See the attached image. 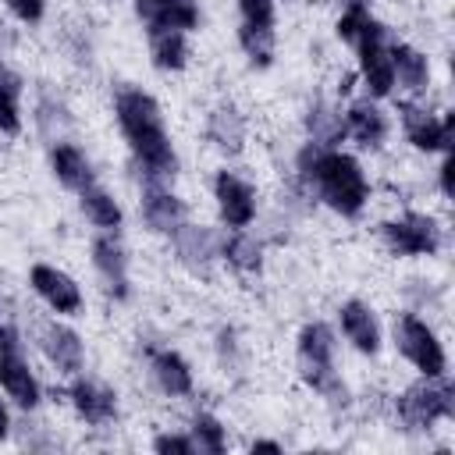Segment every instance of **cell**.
I'll return each mask as SVG.
<instances>
[{"mask_svg": "<svg viewBox=\"0 0 455 455\" xmlns=\"http://www.w3.org/2000/svg\"><path fill=\"white\" fill-rule=\"evenodd\" d=\"M92 263H96L100 277L107 281V291L124 299L128 295V256L114 235H100L92 242Z\"/></svg>", "mask_w": 455, "mask_h": 455, "instance_id": "cell-14", "label": "cell"}, {"mask_svg": "<svg viewBox=\"0 0 455 455\" xmlns=\"http://www.w3.org/2000/svg\"><path fill=\"white\" fill-rule=\"evenodd\" d=\"M224 259L235 267V270H242V274H252V270H259V245H256V238H249L242 228H235V235L224 242Z\"/></svg>", "mask_w": 455, "mask_h": 455, "instance_id": "cell-26", "label": "cell"}, {"mask_svg": "<svg viewBox=\"0 0 455 455\" xmlns=\"http://www.w3.org/2000/svg\"><path fill=\"white\" fill-rule=\"evenodd\" d=\"M380 235L398 256H434L441 245V228L427 213H402L398 220L380 224Z\"/></svg>", "mask_w": 455, "mask_h": 455, "instance_id": "cell-8", "label": "cell"}, {"mask_svg": "<svg viewBox=\"0 0 455 455\" xmlns=\"http://www.w3.org/2000/svg\"><path fill=\"white\" fill-rule=\"evenodd\" d=\"M238 43L245 50V57L256 64V68H267L274 60V28H263V25H245L238 28Z\"/></svg>", "mask_w": 455, "mask_h": 455, "instance_id": "cell-25", "label": "cell"}, {"mask_svg": "<svg viewBox=\"0 0 455 455\" xmlns=\"http://www.w3.org/2000/svg\"><path fill=\"white\" fill-rule=\"evenodd\" d=\"M78 196H82V210H85V217H89L96 228L114 231V228L121 224V206H117L100 185H89V188H82Z\"/></svg>", "mask_w": 455, "mask_h": 455, "instance_id": "cell-24", "label": "cell"}, {"mask_svg": "<svg viewBox=\"0 0 455 455\" xmlns=\"http://www.w3.org/2000/svg\"><path fill=\"white\" fill-rule=\"evenodd\" d=\"M387 50H391L395 82H398L402 89H409V92H423L427 82H430V64H427V57H423L416 46H409V43H391Z\"/></svg>", "mask_w": 455, "mask_h": 455, "instance_id": "cell-18", "label": "cell"}, {"mask_svg": "<svg viewBox=\"0 0 455 455\" xmlns=\"http://www.w3.org/2000/svg\"><path fill=\"white\" fill-rule=\"evenodd\" d=\"M192 441H196L199 451H210V455H220V451L228 448L224 427H220L213 416H206V412H199V416L192 419Z\"/></svg>", "mask_w": 455, "mask_h": 455, "instance_id": "cell-28", "label": "cell"}, {"mask_svg": "<svg viewBox=\"0 0 455 455\" xmlns=\"http://www.w3.org/2000/svg\"><path fill=\"white\" fill-rule=\"evenodd\" d=\"M352 46H355V53H359V75H363L370 96H387V92L395 89V71H391V50H387L391 43H387L384 25L373 18V21L359 32V39H355Z\"/></svg>", "mask_w": 455, "mask_h": 455, "instance_id": "cell-6", "label": "cell"}, {"mask_svg": "<svg viewBox=\"0 0 455 455\" xmlns=\"http://www.w3.org/2000/svg\"><path fill=\"white\" fill-rule=\"evenodd\" d=\"M153 448H156L160 455H192V451H196V441L185 437V434H160V437L153 441Z\"/></svg>", "mask_w": 455, "mask_h": 455, "instance_id": "cell-31", "label": "cell"}, {"mask_svg": "<svg viewBox=\"0 0 455 455\" xmlns=\"http://www.w3.org/2000/svg\"><path fill=\"white\" fill-rule=\"evenodd\" d=\"M338 320H341L345 338H348L359 352L373 355V352L380 348V327H377V316H373V309H370L366 302H359V299L345 302V306L338 309Z\"/></svg>", "mask_w": 455, "mask_h": 455, "instance_id": "cell-15", "label": "cell"}, {"mask_svg": "<svg viewBox=\"0 0 455 455\" xmlns=\"http://www.w3.org/2000/svg\"><path fill=\"white\" fill-rule=\"evenodd\" d=\"M252 451H281L277 441H252Z\"/></svg>", "mask_w": 455, "mask_h": 455, "instance_id": "cell-35", "label": "cell"}, {"mask_svg": "<svg viewBox=\"0 0 455 455\" xmlns=\"http://www.w3.org/2000/svg\"><path fill=\"white\" fill-rule=\"evenodd\" d=\"M395 341L398 352L423 373V377H441L444 373V348L437 341V334L412 313H402L395 320Z\"/></svg>", "mask_w": 455, "mask_h": 455, "instance_id": "cell-7", "label": "cell"}, {"mask_svg": "<svg viewBox=\"0 0 455 455\" xmlns=\"http://www.w3.org/2000/svg\"><path fill=\"white\" fill-rule=\"evenodd\" d=\"M139 18L146 28H196L199 25V7L196 0H135Z\"/></svg>", "mask_w": 455, "mask_h": 455, "instance_id": "cell-12", "label": "cell"}, {"mask_svg": "<svg viewBox=\"0 0 455 455\" xmlns=\"http://www.w3.org/2000/svg\"><path fill=\"white\" fill-rule=\"evenodd\" d=\"M366 0H345V7H363Z\"/></svg>", "mask_w": 455, "mask_h": 455, "instance_id": "cell-36", "label": "cell"}, {"mask_svg": "<svg viewBox=\"0 0 455 455\" xmlns=\"http://www.w3.org/2000/svg\"><path fill=\"white\" fill-rule=\"evenodd\" d=\"M142 217L153 231L160 235H178V228L185 224V203L167 192L164 185H146L142 192Z\"/></svg>", "mask_w": 455, "mask_h": 455, "instance_id": "cell-13", "label": "cell"}, {"mask_svg": "<svg viewBox=\"0 0 455 455\" xmlns=\"http://www.w3.org/2000/svg\"><path fill=\"white\" fill-rule=\"evenodd\" d=\"M398 416L412 430H423L434 419H451L455 416V387H451V380L441 373V377H427L423 384L409 387L398 398Z\"/></svg>", "mask_w": 455, "mask_h": 455, "instance_id": "cell-4", "label": "cell"}, {"mask_svg": "<svg viewBox=\"0 0 455 455\" xmlns=\"http://www.w3.org/2000/svg\"><path fill=\"white\" fill-rule=\"evenodd\" d=\"M299 171L306 181L316 185L320 199L331 210H338L341 217H355L366 206L370 185H366V174H363L355 156L331 149V146H320V142H309L299 153Z\"/></svg>", "mask_w": 455, "mask_h": 455, "instance_id": "cell-2", "label": "cell"}, {"mask_svg": "<svg viewBox=\"0 0 455 455\" xmlns=\"http://www.w3.org/2000/svg\"><path fill=\"white\" fill-rule=\"evenodd\" d=\"M370 21H373V14L366 11V4H363V7H345V14L338 18V36H341L345 43H355L359 32H363Z\"/></svg>", "mask_w": 455, "mask_h": 455, "instance_id": "cell-29", "label": "cell"}, {"mask_svg": "<svg viewBox=\"0 0 455 455\" xmlns=\"http://www.w3.org/2000/svg\"><path fill=\"white\" fill-rule=\"evenodd\" d=\"M345 132H348L359 146L377 149V146L384 142V135H387V121H384V114H380L370 100H355V103L348 107V114H345Z\"/></svg>", "mask_w": 455, "mask_h": 455, "instance_id": "cell-19", "label": "cell"}, {"mask_svg": "<svg viewBox=\"0 0 455 455\" xmlns=\"http://www.w3.org/2000/svg\"><path fill=\"white\" fill-rule=\"evenodd\" d=\"M50 167H53L57 181L68 185V188H75V192L96 185V181H92V164H89L85 153H82L78 146H71V142H60V146L50 149Z\"/></svg>", "mask_w": 455, "mask_h": 455, "instance_id": "cell-17", "label": "cell"}, {"mask_svg": "<svg viewBox=\"0 0 455 455\" xmlns=\"http://www.w3.org/2000/svg\"><path fill=\"white\" fill-rule=\"evenodd\" d=\"M28 281H32V291H36L53 313H78V309H82V288L75 284L71 274L50 267V263H36L32 274H28Z\"/></svg>", "mask_w": 455, "mask_h": 455, "instance_id": "cell-10", "label": "cell"}, {"mask_svg": "<svg viewBox=\"0 0 455 455\" xmlns=\"http://www.w3.org/2000/svg\"><path fill=\"white\" fill-rule=\"evenodd\" d=\"M441 192L451 196V153H444V164H441Z\"/></svg>", "mask_w": 455, "mask_h": 455, "instance_id": "cell-33", "label": "cell"}, {"mask_svg": "<svg viewBox=\"0 0 455 455\" xmlns=\"http://www.w3.org/2000/svg\"><path fill=\"white\" fill-rule=\"evenodd\" d=\"M114 110H117V124H121V132H124V139H128V146L142 167L146 185H164L167 178H174L178 156L171 149L156 100L142 89H121Z\"/></svg>", "mask_w": 455, "mask_h": 455, "instance_id": "cell-1", "label": "cell"}, {"mask_svg": "<svg viewBox=\"0 0 455 455\" xmlns=\"http://www.w3.org/2000/svg\"><path fill=\"white\" fill-rule=\"evenodd\" d=\"M238 11L245 25L274 28V0H238Z\"/></svg>", "mask_w": 455, "mask_h": 455, "instance_id": "cell-30", "label": "cell"}, {"mask_svg": "<svg viewBox=\"0 0 455 455\" xmlns=\"http://www.w3.org/2000/svg\"><path fill=\"white\" fill-rule=\"evenodd\" d=\"M213 199H217V210H220V220L228 228H245L252 224L256 217V192L249 181H242L238 174L231 171H220L213 178Z\"/></svg>", "mask_w": 455, "mask_h": 455, "instance_id": "cell-9", "label": "cell"}, {"mask_svg": "<svg viewBox=\"0 0 455 455\" xmlns=\"http://www.w3.org/2000/svg\"><path fill=\"white\" fill-rule=\"evenodd\" d=\"M402 124H405V135L416 149H441V153H451V135H455V117L444 114V117H434L419 107H402Z\"/></svg>", "mask_w": 455, "mask_h": 455, "instance_id": "cell-11", "label": "cell"}, {"mask_svg": "<svg viewBox=\"0 0 455 455\" xmlns=\"http://www.w3.org/2000/svg\"><path fill=\"white\" fill-rule=\"evenodd\" d=\"M153 377H156V384H160L167 395H188V391H192V370H188V363H185L178 352H171V348H164V352L153 355Z\"/></svg>", "mask_w": 455, "mask_h": 455, "instance_id": "cell-22", "label": "cell"}, {"mask_svg": "<svg viewBox=\"0 0 455 455\" xmlns=\"http://www.w3.org/2000/svg\"><path fill=\"white\" fill-rule=\"evenodd\" d=\"M299 370L302 380L327 395L331 402H338V395L345 398V384L334 373V331L327 323H306L299 334Z\"/></svg>", "mask_w": 455, "mask_h": 455, "instance_id": "cell-3", "label": "cell"}, {"mask_svg": "<svg viewBox=\"0 0 455 455\" xmlns=\"http://www.w3.org/2000/svg\"><path fill=\"white\" fill-rule=\"evenodd\" d=\"M7 430H11V416H7V405L0 398V437H7Z\"/></svg>", "mask_w": 455, "mask_h": 455, "instance_id": "cell-34", "label": "cell"}, {"mask_svg": "<svg viewBox=\"0 0 455 455\" xmlns=\"http://www.w3.org/2000/svg\"><path fill=\"white\" fill-rule=\"evenodd\" d=\"M206 135L217 149L224 153H238L242 149V139H245V121L238 117L235 107H220L210 114V124H206Z\"/></svg>", "mask_w": 455, "mask_h": 455, "instance_id": "cell-23", "label": "cell"}, {"mask_svg": "<svg viewBox=\"0 0 455 455\" xmlns=\"http://www.w3.org/2000/svg\"><path fill=\"white\" fill-rule=\"evenodd\" d=\"M0 387L21 409H32L39 402V380L32 377L28 363L21 359V341H18V331L11 327V320H0Z\"/></svg>", "mask_w": 455, "mask_h": 455, "instance_id": "cell-5", "label": "cell"}, {"mask_svg": "<svg viewBox=\"0 0 455 455\" xmlns=\"http://www.w3.org/2000/svg\"><path fill=\"white\" fill-rule=\"evenodd\" d=\"M21 21H39L43 11H46V0H4Z\"/></svg>", "mask_w": 455, "mask_h": 455, "instance_id": "cell-32", "label": "cell"}, {"mask_svg": "<svg viewBox=\"0 0 455 455\" xmlns=\"http://www.w3.org/2000/svg\"><path fill=\"white\" fill-rule=\"evenodd\" d=\"M71 405H75V412L85 419V423H107V419H114V412H117V398H114V391L110 387H103V384H96V380H75L71 384Z\"/></svg>", "mask_w": 455, "mask_h": 455, "instance_id": "cell-16", "label": "cell"}, {"mask_svg": "<svg viewBox=\"0 0 455 455\" xmlns=\"http://www.w3.org/2000/svg\"><path fill=\"white\" fill-rule=\"evenodd\" d=\"M0 320H7V316H4V302H0Z\"/></svg>", "mask_w": 455, "mask_h": 455, "instance_id": "cell-37", "label": "cell"}, {"mask_svg": "<svg viewBox=\"0 0 455 455\" xmlns=\"http://www.w3.org/2000/svg\"><path fill=\"white\" fill-rule=\"evenodd\" d=\"M43 348L57 363V370H64V373H78L82 370V341H78V334L71 327L46 323L43 327Z\"/></svg>", "mask_w": 455, "mask_h": 455, "instance_id": "cell-20", "label": "cell"}, {"mask_svg": "<svg viewBox=\"0 0 455 455\" xmlns=\"http://www.w3.org/2000/svg\"><path fill=\"white\" fill-rule=\"evenodd\" d=\"M149 32V53L160 71H181L188 57V43L181 28H146Z\"/></svg>", "mask_w": 455, "mask_h": 455, "instance_id": "cell-21", "label": "cell"}, {"mask_svg": "<svg viewBox=\"0 0 455 455\" xmlns=\"http://www.w3.org/2000/svg\"><path fill=\"white\" fill-rule=\"evenodd\" d=\"M18 92H21L18 78H14L7 68H0V132H7V135L21 128V114H18Z\"/></svg>", "mask_w": 455, "mask_h": 455, "instance_id": "cell-27", "label": "cell"}]
</instances>
